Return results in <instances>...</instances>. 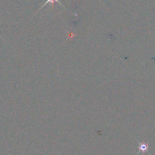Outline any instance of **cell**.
I'll return each mask as SVG.
<instances>
[{
    "mask_svg": "<svg viewBox=\"0 0 155 155\" xmlns=\"http://www.w3.org/2000/svg\"><path fill=\"white\" fill-rule=\"evenodd\" d=\"M148 145L144 142H138V150L139 152H147L148 151Z\"/></svg>",
    "mask_w": 155,
    "mask_h": 155,
    "instance_id": "obj_1",
    "label": "cell"
},
{
    "mask_svg": "<svg viewBox=\"0 0 155 155\" xmlns=\"http://www.w3.org/2000/svg\"><path fill=\"white\" fill-rule=\"evenodd\" d=\"M1 24H2V23H0V25H1ZM0 37H1V38H2V36H0Z\"/></svg>",
    "mask_w": 155,
    "mask_h": 155,
    "instance_id": "obj_3",
    "label": "cell"
},
{
    "mask_svg": "<svg viewBox=\"0 0 155 155\" xmlns=\"http://www.w3.org/2000/svg\"><path fill=\"white\" fill-rule=\"evenodd\" d=\"M55 2H57V3H59V4L60 5L62 6V7L65 8V7H64V5H63L62 4V2H60V0H46V1L45 2V3H44V4L43 5L41 6L40 8V9H39V10H38V12H39V11L40 10L41 8H43L44 6H46V5L47 4H52V5H53V4H54Z\"/></svg>",
    "mask_w": 155,
    "mask_h": 155,
    "instance_id": "obj_2",
    "label": "cell"
}]
</instances>
